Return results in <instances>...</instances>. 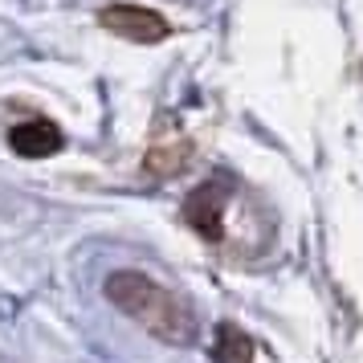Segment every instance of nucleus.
<instances>
[{"label":"nucleus","instance_id":"nucleus-5","mask_svg":"<svg viewBox=\"0 0 363 363\" xmlns=\"http://www.w3.org/2000/svg\"><path fill=\"white\" fill-rule=\"evenodd\" d=\"M213 359L216 363H253V339L233 323H220L213 339Z\"/></svg>","mask_w":363,"mask_h":363},{"label":"nucleus","instance_id":"nucleus-1","mask_svg":"<svg viewBox=\"0 0 363 363\" xmlns=\"http://www.w3.org/2000/svg\"><path fill=\"white\" fill-rule=\"evenodd\" d=\"M106 298L115 302L118 311L135 318L143 330H151L155 339H164V343H192L196 339V314L192 306L184 302L180 294H172L164 286H155L147 274H135V269H118L106 278Z\"/></svg>","mask_w":363,"mask_h":363},{"label":"nucleus","instance_id":"nucleus-3","mask_svg":"<svg viewBox=\"0 0 363 363\" xmlns=\"http://www.w3.org/2000/svg\"><path fill=\"white\" fill-rule=\"evenodd\" d=\"M225 204H229V192L220 184H204V188H196L192 196L184 200V216H188V225L200 237L220 241V233H225Z\"/></svg>","mask_w":363,"mask_h":363},{"label":"nucleus","instance_id":"nucleus-4","mask_svg":"<svg viewBox=\"0 0 363 363\" xmlns=\"http://www.w3.org/2000/svg\"><path fill=\"white\" fill-rule=\"evenodd\" d=\"M9 147L17 151L21 160H45V155L66 147V139L50 118H29V123H17L9 131Z\"/></svg>","mask_w":363,"mask_h":363},{"label":"nucleus","instance_id":"nucleus-2","mask_svg":"<svg viewBox=\"0 0 363 363\" xmlns=\"http://www.w3.org/2000/svg\"><path fill=\"white\" fill-rule=\"evenodd\" d=\"M99 25L106 33L123 37V41H139V45H155L172 33L167 17H160L155 9H143V4H111L99 13Z\"/></svg>","mask_w":363,"mask_h":363}]
</instances>
